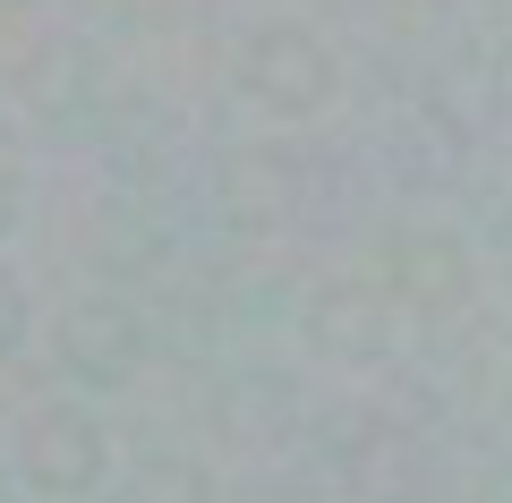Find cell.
Segmentation results:
<instances>
[{
  "label": "cell",
  "instance_id": "cell-6",
  "mask_svg": "<svg viewBox=\"0 0 512 503\" xmlns=\"http://www.w3.org/2000/svg\"><path fill=\"white\" fill-rule=\"evenodd\" d=\"M384 154H393V171L410 188H453L461 162H470V128H461L453 103H410L393 120V137H384Z\"/></svg>",
  "mask_w": 512,
  "mask_h": 503
},
{
  "label": "cell",
  "instance_id": "cell-2",
  "mask_svg": "<svg viewBox=\"0 0 512 503\" xmlns=\"http://www.w3.org/2000/svg\"><path fill=\"white\" fill-rule=\"evenodd\" d=\"M9 478L35 503H86L111 478V427L69 393H43L9 418Z\"/></svg>",
  "mask_w": 512,
  "mask_h": 503
},
{
  "label": "cell",
  "instance_id": "cell-10",
  "mask_svg": "<svg viewBox=\"0 0 512 503\" xmlns=\"http://www.w3.org/2000/svg\"><path fill=\"white\" fill-rule=\"evenodd\" d=\"M18 222H26V180H18V162L0 154V248L18 239Z\"/></svg>",
  "mask_w": 512,
  "mask_h": 503
},
{
  "label": "cell",
  "instance_id": "cell-3",
  "mask_svg": "<svg viewBox=\"0 0 512 503\" xmlns=\"http://www.w3.org/2000/svg\"><path fill=\"white\" fill-rule=\"evenodd\" d=\"M43 342H52V367L69 384H94V393H120L137 367H146V316L120 299V290H77L43 316Z\"/></svg>",
  "mask_w": 512,
  "mask_h": 503
},
{
  "label": "cell",
  "instance_id": "cell-8",
  "mask_svg": "<svg viewBox=\"0 0 512 503\" xmlns=\"http://www.w3.org/2000/svg\"><path fill=\"white\" fill-rule=\"evenodd\" d=\"M26 94H35V111H86V103H94V60H86V43L52 35V43L35 52V69H26Z\"/></svg>",
  "mask_w": 512,
  "mask_h": 503
},
{
  "label": "cell",
  "instance_id": "cell-1",
  "mask_svg": "<svg viewBox=\"0 0 512 503\" xmlns=\"http://www.w3.org/2000/svg\"><path fill=\"white\" fill-rule=\"evenodd\" d=\"M231 94L274 128H308V120H325L342 103V52L308 18H265L231 52Z\"/></svg>",
  "mask_w": 512,
  "mask_h": 503
},
{
  "label": "cell",
  "instance_id": "cell-7",
  "mask_svg": "<svg viewBox=\"0 0 512 503\" xmlns=\"http://www.w3.org/2000/svg\"><path fill=\"white\" fill-rule=\"evenodd\" d=\"M120 503H214V469L197 452H146L120 478Z\"/></svg>",
  "mask_w": 512,
  "mask_h": 503
},
{
  "label": "cell",
  "instance_id": "cell-4",
  "mask_svg": "<svg viewBox=\"0 0 512 503\" xmlns=\"http://www.w3.org/2000/svg\"><path fill=\"white\" fill-rule=\"evenodd\" d=\"M393 290H376L367 273H325V282H308V299H299V333H308V350H325V359H376L384 333H393Z\"/></svg>",
  "mask_w": 512,
  "mask_h": 503
},
{
  "label": "cell",
  "instance_id": "cell-5",
  "mask_svg": "<svg viewBox=\"0 0 512 503\" xmlns=\"http://www.w3.org/2000/svg\"><path fill=\"white\" fill-rule=\"evenodd\" d=\"M384 290L410 316H453V307H470V290H478L470 239L461 231H402L393 256H384Z\"/></svg>",
  "mask_w": 512,
  "mask_h": 503
},
{
  "label": "cell",
  "instance_id": "cell-9",
  "mask_svg": "<svg viewBox=\"0 0 512 503\" xmlns=\"http://www.w3.org/2000/svg\"><path fill=\"white\" fill-rule=\"evenodd\" d=\"M26 342H35V290H26V273L0 256V367L18 359Z\"/></svg>",
  "mask_w": 512,
  "mask_h": 503
}]
</instances>
